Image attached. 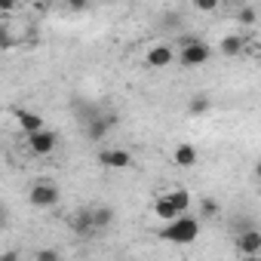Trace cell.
<instances>
[{"label": "cell", "mask_w": 261, "mask_h": 261, "mask_svg": "<svg viewBox=\"0 0 261 261\" xmlns=\"http://www.w3.org/2000/svg\"><path fill=\"white\" fill-rule=\"evenodd\" d=\"M197 237H200V221L194 215H178L175 221H169L160 230V240H166L172 246H191V243H197Z\"/></svg>", "instance_id": "obj_1"}, {"label": "cell", "mask_w": 261, "mask_h": 261, "mask_svg": "<svg viewBox=\"0 0 261 261\" xmlns=\"http://www.w3.org/2000/svg\"><path fill=\"white\" fill-rule=\"evenodd\" d=\"M181 65L185 68H200V65H206L209 59H212V46L206 43V40H197V37H188L185 43H181Z\"/></svg>", "instance_id": "obj_2"}, {"label": "cell", "mask_w": 261, "mask_h": 261, "mask_svg": "<svg viewBox=\"0 0 261 261\" xmlns=\"http://www.w3.org/2000/svg\"><path fill=\"white\" fill-rule=\"evenodd\" d=\"M59 200H62V191H59L53 181H37V185H31V191H28V203H31L34 209H53Z\"/></svg>", "instance_id": "obj_3"}, {"label": "cell", "mask_w": 261, "mask_h": 261, "mask_svg": "<svg viewBox=\"0 0 261 261\" xmlns=\"http://www.w3.org/2000/svg\"><path fill=\"white\" fill-rule=\"evenodd\" d=\"M98 166L114 169V172L129 169V166H133V154H129L126 148H101L98 151Z\"/></svg>", "instance_id": "obj_4"}, {"label": "cell", "mask_w": 261, "mask_h": 261, "mask_svg": "<svg viewBox=\"0 0 261 261\" xmlns=\"http://www.w3.org/2000/svg\"><path fill=\"white\" fill-rule=\"evenodd\" d=\"M114 126H117V114H92L86 120V139L89 142H101Z\"/></svg>", "instance_id": "obj_5"}, {"label": "cell", "mask_w": 261, "mask_h": 261, "mask_svg": "<svg viewBox=\"0 0 261 261\" xmlns=\"http://www.w3.org/2000/svg\"><path fill=\"white\" fill-rule=\"evenodd\" d=\"M56 145H59V136L53 133V129H40V133L28 136V148H31V154H37V157H49V154L56 151Z\"/></svg>", "instance_id": "obj_6"}, {"label": "cell", "mask_w": 261, "mask_h": 261, "mask_svg": "<svg viewBox=\"0 0 261 261\" xmlns=\"http://www.w3.org/2000/svg\"><path fill=\"white\" fill-rule=\"evenodd\" d=\"M237 252H240L243 258L258 255V252H261V233H258L255 227H246L243 233H237Z\"/></svg>", "instance_id": "obj_7"}, {"label": "cell", "mask_w": 261, "mask_h": 261, "mask_svg": "<svg viewBox=\"0 0 261 261\" xmlns=\"http://www.w3.org/2000/svg\"><path fill=\"white\" fill-rule=\"evenodd\" d=\"M172 59H175V49H172V46H166V43L151 46V49H148V56H145L148 68H169V65H172Z\"/></svg>", "instance_id": "obj_8"}, {"label": "cell", "mask_w": 261, "mask_h": 261, "mask_svg": "<svg viewBox=\"0 0 261 261\" xmlns=\"http://www.w3.org/2000/svg\"><path fill=\"white\" fill-rule=\"evenodd\" d=\"M13 114H16V120H19V126L25 129V133H28V136H34V133H40V129H46V126H43V117H40V114H34V111H25V108H16Z\"/></svg>", "instance_id": "obj_9"}, {"label": "cell", "mask_w": 261, "mask_h": 261, "mask_svg": "<svg viewBox=\"0 0 261 261\" xmlns=\"http://www.w3.org/2000/svg\"><path fill=\"white\" fill-rule=\"evenodd\" d=\"M172 160H175L181 169H194V166H197V160H200V154H197V148H194V145H175Z\"/></svg>", "instance_id": "obj_10"}, {"label": "cell", "mask_w": 261, "mask_h": 261, "mask_svg": "<svg viewBox=\"0 0 261 261\" xmlns=\"http://www.w3.org/2000/svg\"><path fill=\"white\" fill-rule=\"evenodd\" d=\"M166 200L172 203V209H175L178 215H188V209H191V203H194V194L185 191V188H175V191L166 194Z\"/></svg>", "instance_id": "obj_11"}, {"label": "cell", "mask_w": 261, "mask_h": 261, "mask_svg": "<svg viewBox=\"0 0 261 261\" xmlns=\"http://www.w3.org/2000/svg\"><path fill=\"white\" fill-rule=\"evenodd\" d=\"M243 46H246V40H243L240 34H224V37H221V43H218V53H221V56H227V59H233V56H240V53H243Z\"/></svg>", "instance_id": "obj_12"}, {"label": "cell", "mask_w": 261, "mask_h": 261, "mask_svg": "<svg viewBox=\"0 0 261 261\" xmlns=\"http://www.w3.org/2000/svg\"><path fill=\"white\" fill-rule=\"evenodd\" d=\"M89 215H92V227L95 230H105V227L114 224V209L111 206H95V209H89Z\"/></svg>", "instance_id": "obj_13"}, {"label": "cell", "mask_w": 261, "mask_h": 261, "mask_svg": "<svg viewBox=\"0 0 261 261\" xmlns=\"http://www.w3.org/2000/svg\"><path fill=\"white\" fill-rule=\"evenodd\" d=\"M154 215H157V218H160V221H166V224H169V221H175V218H178V212H175V209H172V203H169V200H166V194H163V197H157V200H154Z\"/></svg>", "instance_id": "obj_14"}, {"label": "cell", "mask_w": 261, "mask_h": 261, "mask_svg": "<svg viewBox=\"0 0 261 261\" xmlns=\"http://www.w3.org/2000/svg\"><path fill=\"white\" fill-rule=\"evenodd\" d=\"M71 227H74L77 233H92L95 227H92V215H89V209L74 212V215H71Z\"/></svg>", "instance_id": "obj_15"}, {"label": "cell", "mask_w": 261, "mask_h": 261, "mask_svg": "<svg viewBox=\"0 0 261 261\" xmlns=\"http://www.w3.org/2000/svg\"><path fill=\"white\" fill-rule=\"evenodd\" d=\"M212 111V98L209 95H194L191 101H188V114L191 117H203V114H209Z\"/></svg>", "instance_id": "obj_16"}, {"label": "cell", "mask_w": 261, "mask_h": 261, "mask_svg": "<svg viewBox=\"0 0 261 261\" xmlns=\"http://www.w3.org/2000/svg\"><path fill=\"white\" fill-rule=\"evenodd\" d=\"M13 46H19V34H16V28L7 25V22H0V49H13Z\"/></svg>", "instance_id": "obj_17"}, {"label": "cell", "mask_w": 261, "mask_h": 261, "mask_svg": "<svg viewBox=\"0 0 261 261\" xmlns=\"http://www.w3.org/2000/svg\"><path fill=\"white\" fill-rule=\"evenodd\" d=\"M237 19H240L243 25H255V22H258V13H255V7H240Z\"/></svg>", "instance_id": "obj_18"}, {"label": "cell", "mask_w": 261, "mask_h": 261, "mask_svg": "<svg viewBox=\"0 0 261 261\" xmlns=\"http://www.w3.org/2000/svg\"><path fill=\"white\" fill-rule=\"evenodd\" d=\"M200 209H203V215H206V218H209V215H218V203H215V200H209V197L200 203Z\"/></svg>", "instance_id": "obj_19"}, {"label": "cell", "mask_w": 261, "mask_h": 261, "mask_svg": "<svg viewBox=\"0 0 261 261\" xmlns=\"http://www.w3.org/2000/svg\"><path fill=\"white\" fill-rule=\"evenodd\" d=\"M34 261H62V258H59V252H56V249H40Z\"/></svg>", "instance_id": "obj_20"}, {"label": "cell", "mask_w": 261, "mask_h": 261, "mask_svg": "<svg viewBox=\"0 0 261 261\" xmlns=\"http://www.w3.org/2000/svg\"><path fill=\"white\" fill-rule=\"evenodd\" d=\"M200 13H215L218 10V4H215V0H197V4H194Z\"/></svg>", "instance_id": "obj_21"}, {"label": "cell", "mask_w": 261, "mask_h": 261, "mask_svg": "<svg viewBox=\"0 0 261 261\" xmlns=\"http://www.w3.org/2000/svg\"><path fill=\"white\" fill-rule=\"evenodd\" d=\"M7 224H10V209L0 203V230H7Z\"/></svg>", "instance_id": "obj_22"}, {"label": "cell", "mask_w": 261, "mask_h": 261, "mask_svg": "<svg viewBox=\"0 0 261 261\" xmlns=\"http://www.w3.org/2000/svg\"><path fill=\"white\" fill-rule=\"evenodd\" d=\"M0 261H22V255H19V249H10V252L0 255Z\"/></svg>", "instance_id": "obj_23"}, {"label": "cell", "mask_w": 261, "mask_h": 261, "mask_svg": "<svg viewBox=\"0 0 261 261\" xmlns=\"http://www.w3.org/2000/svg\"><path fill=\"white\" fill-rule=\"evenodd\" d=\"M0 13H16V4H0Z\"/></svg>", "instance_id": "obj_24"}]
</instances>
